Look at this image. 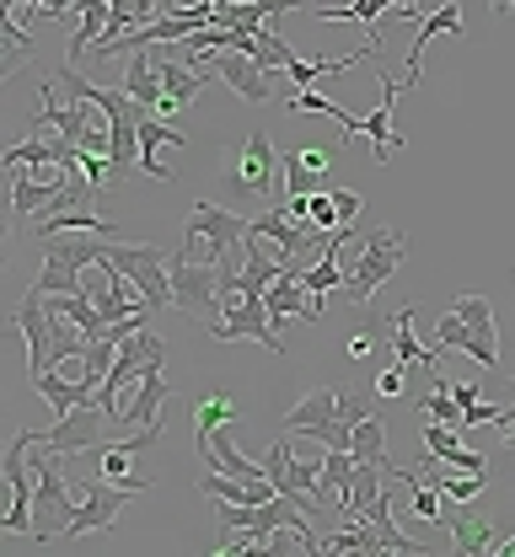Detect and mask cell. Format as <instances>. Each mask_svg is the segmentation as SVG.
<instances>
[{
    "label": "cell",
    "instance_id": "9c48e42d",
    "mask_svg": "<svg viewBox=\"0 0 515 557\" xmlns=\"http://www.w3.org/2000/svg\"><path fill=\"white\" fill-rule=\"evenodd\" d=\"M210 338H216V344L258 338L269 354H285L280 333H274V317H269V306H263V295H231V300H225V317L210 327Z\"/></svg>",
    "mask_w": 515,
    "mask_h": 557
},
{
    "label": "cell",
    "instance_id": "ac0fdd59",
    "mask_svg": "<svg viewBox=\"0 0 515 557\" xmlns=\"http://www.w3.org/2000/svg\"><path fill=\"white\" fill-rule=\"evenodd\" d=\"M172 403V386H167V375H161V364H150L146 375H140V386H135V397L119 408V423L130 429H161V408Z\"/></svg>",
    "mask_w": 515,
    "mask_h": 557
},
{
    "label": "cell",
    "instance_id": "f35d334b",
    "mask_svg": "<svg viewBox=\"0 0 515 557\" xmlns=\"http://www.w3.org/2000/svg\"><path fill=\"white\" fill-rule=\"evenodd\" d=\"M436 344H441V348H456V354H467V348H473V333H467L462 311H445L441 327H436Z\"/></svg>",
    "mask_w": 515,
    "mask_h": 557
},
{
    "label": "cell",
    "instance_id": "44dd1931",
    "mask_svg": "<svg viewBox=\"0 0 515 557\" xmlns=\"http://www.w3.org/2000/svg\"><path fill=\"white\" fill-rule=\"evenodd\" d=\"M392 348H397V364H419L425 375L441 370V354H445L441 344L425 348L414 338V306H397V311H392Z\"/></svg>",
    "mask_w": 515,
    "mask_h": 557
},
{
    "label": "cell",
    "instance_id": "8992f818",
    "mask_svg": "<svg viewBox=\"0 0 515 557\" xmlns=\"http://www.w3.org/2000/svg\"><path fill=\"white\" fill-rule=\"evenodd\" d=\"M172 306L199 317V322H221L225 306H221V269L205 263V258H188L183 247L172 252Z\"/></svg>",
    "mask_w": 515,
    "mask_h": 557
},
{
    "label": "cell",
    "instance_id": "ee69618b",
    "mask_svg": "<svg viewBox=\"0 0 515 557\" xmlns=\"http://www.w3.org/2000/svg\"><path fill=\"white\" fill-rule=\"evenodd\" d=\"M505 408H489V403H473L467 413H462V429H473V423H500Z\"/></svg>",
    "mask_w": 515,
    "mask_h": 557
},
{
    "label": "cell",
    "instance_id": "f546056e",
    "mask_svg": "<svg viewBox=\"0 0 515 557\" xmlns=\"http://www.w3.org/2000/svg\"><path fill=\"white\" fill-rule=\"evenodd\" d=\"M285 274V258H263L258 247L247 252L242 274H236V295H269V284Z\"/></svg>",
    "mask_w": 515,
    "mask_h": 557
},
{
    "label": "cell",
    "instance_id": "2e32d148",
    "mask_svg": "<svg viewBox=\"0 0 515 557\" xmlns=\"http://www.w3.org/2000/svg\"><path fill=\"white\" fill-rule=\"evenodd\" d=\"M376 86H381V102H376V113H366L360 119V135H370V145H376V161L387 166V156H397L403 150V139L392 135V108H397V97L408 91V81L403 75H376Z\"/></svg>",
    "mask_w": 515,
    "mask_h": 557
},
{
    "label": "cell",
    "instance_id": "cb8c5ba5",
    "mask_svg": "<svg viewBox=\"0 0 515 557\" xmlns=\"http://www.w3.org/2000/svg\"><path fill=\"white\" fill-rule=\"evenodd\" d=\"M124 91L146 108V113H156L161 108V75H156V60H150V49H130L124 54Z\"/></svg>",
    "mask_w": 515,
    "mask_h": 557
},
{
    "label": "cell",
    "instance_id": "7bdbcfd3",
    "mask_svg": "<svg viewBox=\"0 0 515 557\" xmlns=\"http://www.w3.org/2000/svg\"><path fill=\"white\" fill-rule=\"evenodd\" d=\"M445 467H456V472H489V456H483V450H467V445H462V450H456V456H451Z\"/></svg>",
    "mask_w": 515,
    "mask_h": 557
},
{
    "label": "cell",
    "instance_id": "9a60e30c",
    "mask_svg": "<svg viewBox=\"0 0 515 557\" xmlns=\"http://www.w3.org/2000/svg\"><path fill=\"white\" fill-rule=\"evenodd\" d=\"M274 172H280V156H274V145L263 129H253V135L242 139V156H236V172H231V183L242 188V194H269L274 188Z\"/></svg>",
    "mask_w": 515,
    "mask_h": 557
},
{
    "label": "cell",
    "instance_id": "4316f807",
    "mask_svg": "<svg viewBox=\"0 0 515 557\" xmlns=\"http://www.w3.org/2000/svg\"><path fill=\"white\" fill-rule=\"evenodd\" d=\"M167 139H172V145H188V135H183L177 124H167V119L146 113V124H140V172H146V177H161V183L172 177V172H167V166L156 161V150H161Z\"/></svg>",
    "mask_w": 515,
    "mask_h": 557
},
{
    "label": "cell",
    "instance_id": "1f68e13d",
    "mask_svg": "<svg viewBox=\"0 0 515 557\" xmlns=\"http://www.w3.org/2000/svg\"><path fill=\"white\" fill-rule=\"evenodd\" d=\"M322 547H328V553H360V557H381V553H387V542H381V531H376L370 520H355L350 531L328 536Z\"/></svg>",
    "mask_w": 515,
    "mask_h": 557
},
{
    "label": "cell",
    "instance_id": "f907efd6",
    "mask_svg": "<svg viewBox=\"0 0 515 557\" xmlns=\"http://www.w3.org/2000/svg\"><path fill=\"white\" fill-rule=\"evenodd\" d=\"M500 429H505V434L515 440V408H505V418H500Z\"/></svg>",
    "mask_w": 515,
    "mask_h": 557
},
{
    "label": "cell",
    "instance_id": "484cf974",
    "mask_svg": "<svg viewBox=\"0 0 515 557\" xmlns=\"http://www.w3.org/2000/svg\"><path fill=\"white\" fill-rule=\"evenodd\" d=\"M355 472H360L355 450H344V445H328V456H322V487H317V504H328V498L350 504V487H355Z\"/></svg>",
    "mask_w": 515,
    "mask_h": 557
},
{
    "label": "cell",
    "instance_id": "8fae6325",
    "mask_svg": "<svg viewBox=\"0 0 515 557\" xmlns=\"http://www.w3.org/2000/svg\"><path fill=\"white\" fill-rule=\"evenodd\" d=\"M263 472L274 478V487L280 493H291V498H301L311 515L322 509L317 504V487H322V467H311V461H295V450H291V429L269 445V456H263Z\"/></svg>",
    "mask_w": 515,
    "mask_h": 557
},
{
    "label": "cell",
    "instance_id": "681fc988",
    "mask_svg": "<svg viewBox=\"0 0 515 557\" xmlns=\"http://www.w3.org/2000/svg\"><path fill=\"white\" fill-rule=\"evenodd\" d=\"M81 5H86V0H54V5H49V11H44V16H49V22H54V16H65V11H81Z\"/></svg>",
    "mask_w": 515,
    "mask_h": 557
},
{
    "label": "cell",
    "instance_id": "f1b7e54d",
    "mask_svg": "<svg viewBox=\"0 0 515 557\" xmlns=\"http://www.w3.org/2000/svg\"><path fill=\"white\" fill-rule=\"evenodd\" d=\"M387 472H392L387 461H360V472H355V487H350V504H344V509H350L355 520H360L370 504H376V498L387 493Z\"/></svg>",
    "mask_w": 515,
    "mask_h": 557
},
{
    "label": "cell",
    "instance_id": "8d00e7d4",
    "mask_svg": "<svg viewBox=\"0 0 515 557\" xmlns=\"http://www.w3.org/2000/svg\"><path fill=\"white\" fill-rule=\"evenodd\" d=\"M113 359H119V344H113L108 333H102V338H91V344H86V354H81L86 381H91V386H102V381H108V370H113Z\"/></svg>",
    "mask_w": 515,
    "mask_h": 557
},
{
    "label": "cell",
    "instance_id": "74e56055",
    "mask_svg": "<svg viewBox=\"0 0 515 557\" xmlns=\"http://www.w3.org/2000/svg\"><path fill=\"white\" fill-rule=\"evenodd\" d=\"M436 487H441L451 504H473V498L489 487V472H473V478H445V472H441V478H436Z\"/></svg>",
    "mask_w": 515,
    "mask_h": 557
},
{
    "label": "cell",
    "instance_id": "d4e9b609",
    "mask_svg": "<svg viewBox=\"0 0 515 557\" xmlns=\"http://www.w3.org/2000/svg\"><path fill=\"white\" fill-rule=\"evenodd\" d=\"M60 231H91V236H108V242H119L113 220H108V214H97V205L60 209V214H38V242H44V236H60Z\"/></svg>",
    "mask_w": 515,
    "mask_h": 557
},
{
    "label": "cell",
    "instance_id": "60d3db41",
    "mask_svg": "<svg viewBox=\"0 0 515 557\" xmlns=\"http://www.w3.org/2000/svg\"><path fill=\"white\" fill-rule=\"evenodd\" d=\"M311 225H317L322 236L344 225V220H339V205H333V188H317V194H311Z\"/></svg>",
    "mask_w": 515,
    "mask_h": 557
},
{
    "label": "cell",
    "instance_id": "3957f363",
    "mask_svg": "<svg viewBox=\"0 0 515 557\" xmlns=\"http://www.w3.org/2000/svg\"><path fill=\"white\" fill-rule=\"evenodd\" d=\"M38 450V445H33ZM38 467V498H33V536L38 542H60L71 536V520H75V487L65 483V467L54 450H38L33 456Z\"/></svg>",
    "mask_w": 515,
    "mask_h": 557
},
{
    "label": "cell",
    "instance_id": "277c9868",
    "mask_svg": "<svg viewBox=\"0 0 515 557\" xmlns=\"http://www.w3.org/2000/svg\"><path fill=\"white\" fill-rule=\"evenodd\" d=\"M102 263H113L119 274L130 278L140 295H146L150 311L172 306V252L150 247V242H108Z\"/></svg>",
    "mask_w": 515,
    "mask_h": 557
},
{
    "label": "cell",
    "instance_id": "e0dca14e",
    "mask_svg": "<svg viewBox=\"0 0 515 557\" xmlns=\"http://www.w3.org/2000/svg\"><path fill=\"white\" fill-rule=\"evenodd\" d=\"M451 311H462V322L473 333L467 359H478L483 370H500V338H494V306H489V295H456Z\"/></svg>",
    "mask_w": 515,
    "mask_h": 557
},
{
    "label": "cell",
    "instance_id": "836d02e7",
    "mask_svg": "<svg viewBox=\"0 0 515 557\" xmlns=\"http://www.w3.org/2000/svg\"><path fill=\"white\" fill-rule=\"evenodd\" d=\"M301 284H306L317 300H322V295H333L339 284H350V278H344V252H322L311 269H301Z\"/></svg>",
    "mask_w": 515,
    "mask_h": 557
},
{
    "label": "cell",
    "instance_id": "7a4b0ae2",
    "mask_svg": "<svg viewBox=\"0 0 515 557\" xmlns=\"http://www.w3.org/2000/svg\"><path fill=\"white\" fill-rule=\"evenodd\" d=\"M38 445V429H16L5 440V456H0V472H5V487H11V504H5V531L11 536H33V498H38V467L27 461Z\"/></svg>",
    "mask_w": 515,
    "mask_h": 557
},
{
    "label": "cell",
    "instance_id": "b9f144b4",
    "mask_svg": "<svg viewBox=\"0 0 515 557\" xmlns=\"http://www.w3.org/2000/svg\"><path fill=\"white\" fill-rule=\"evenodd\" d=\"M366 413L370 408H366V397H360V392H339V423L350 429V440H355V423H360Z\"/></svg>",
    "mask_w": 515,
    "mask_h": 557
},
{
    "label": "cell",
    "instance_id": "d590c367",
    "mask_svg": "<svg viewBox=\"0 0 515 557\" xmlns=\"http://www.w3.org/2000/svg\"><path fill=\"white\" fill-rule=\"evenodd\" d=\"M350 450H355V461H387V423H381L376 413H366L360 423H355Z\"/></svg>",
    "mask_w": 515,
    "mask_h": 557
},
{
    "label": "cell",
    "instance_id": "30bf717a",
    "mask_svg": "<svg viewBox=\"0 0 515 557\" xmlns=\"http://www.w3.org/2000/svg\"><path fill=\"white\" fill-rule=\"evenodd\" d=\"M285 429L301 434V440H322V445H344V450H350V429L339 423V392H333V386L301 397L291 413H285Z\"/></svg>",
    "mask_w": 515,
    "mask_h": 557
},
{
    "label": "cell",
    "instance_id": "f6af8a7d",
    "mask_svg": "<svg viewBox=\"0 0 515 557\" xmlns=\"http://www.w3.org/2000/svg\"><path fill=\"white\" fill-rule=\"evenodd\" d=\"M333 205H339V220H344V225H355V214H360V194H350V188H333Z\"/></svg>",
    "mask_w": 515,
    "mask_h": 557
},
{
    "label": "cell",
    "instance_id": "ba28073f",
    "mask_svg": "<svg viewBox=\"0 0 515 557\" xmlns=\"http://www.w3.org/2000/svg\"><path fill=\"white\" fill-rule=\"evenodd\" d=\"M403 231H370L366 247H360V258L350 263V284H344V295L355 300V306H366L370 295L387 284V278L403 269Z\"/></svg>",
    "mask_w": 515,
    "mask_h": 557
},
{
    "label": "cell",
    "instance_id": "816d5d0a",
    "mask_svg": "<svg viewBox=\"0 0 515 557\" xmlns=\"http://www.w3.org/2000/svg\"><path fill=\"white\" fill-rule=\"evenodd\" d=\"M494 553H500V557H515V536H511V542H500Z\"/></svg>",
    "mask_w": 515,
    "mask_h": 557
},
{
    "label": "cell",
    "instance_id": "4fadbf2b",
    "mask_svg": "<svg viewBox=\"0 0 515 557\" xmlns=\"http://www.w3.org/2000/svg\"><path fill=\"white\" fill-rule=\"evenodd\" d=\"M194 65H205L210 75H221L225 86L242 97V102H274V86H269V70L258 65L253 54H236V49H216V54H205V60H194Z\"/></svg>",
    "mask_w": 515,
    "mask_h": 557
},
{
    "label": "cell",
    "instance_id": "6da1fadb",
    "mask_svg": "<svg viewBox=\"0 0 515 557\" xmlns=\"http://www.w3.org/2000/svg\"><path fill=\"white\" fill-rule=\"evenodd\" d=\"M102 252H108V236H91V231L44 236V269L33 278V295H81V274L102 263Z\"/></svg>",
    "mask_w": 515,
    "mask_h": 557
},
{
    "label": "cell",
    "instance_id": "7c38bea8",
    "mask_svg": "<svg viewBox=\"0 0 515 557\" xmlns=\"http://www.w3.org/2000/svg\"><path fill=\"white\" fill-rule=\"evenodd\" d=\"M5 322L27 338V370H33V375H44V370L54 364V317H49L44 295H33V289H27Z\"/></svg>",
    "mask_w": 515,
    "mask_h": 557
},
{
    "label": "cell",
    "instance_id": "d6a6232c",
    "mask_svg": "<svg viewBox=\"0 0 515 557\" xmlns=\"http://www.w3.org/2000/svg\"><path fill=\"white\" fill-rule=\"evenodd\" d=\"M0 38H5V60H0V75H11V70L33 54V38L22 33V22H16V5H5V0H0Z\"/></svg>",
    "mask_w": 515,
    "mask_h": 557
},
{
    "label": "cell",
    "instance_id": "bcb514c9",
    "mask_svg": "<svg viewBox=\"0 0 515 557\" xmlns=\"http://www.w3.org/2000/svg\"><path fill=\"white\" fill-rule=\"evenodd\" d=\"M403 370H408V364H392V370H381L376 392H381V397H397V392H403Z\"/></svg>",
    "mask_w": 515,
    "mask_h": 557
},
{
    "label": "cell",
    "instance_id": "c3c4849f",
    "mask_svg": "<svg viewBox=\"0 0 515 557\" xmlns=\"http://www.w3.org/2000/svg\"><path fill=\"white\" fill-rule=\"evenodd\" d=\"M376 327H387V322H370V327H360V333L350 338V354H355V359H366V354H370V344H376Z\"/></svg>",
    "mask_w": 515,
    "mask_h": 557
},
{
    "label": "cell",
    "instance_id": "e575fe53",
    "mask_svg": "<svg viewBox=\"0 0 515 557\" xmlns=\"http://www.w3.org/2000/svg\"><path fill=\"white\" fill-rule=\"evenodd\" d=\"M221 423H236V403H231V397H205V403L194 408V440H199V450L210 445V434H216Z\"/></svg>",
    "mask_w": 515,
    "mask_h": 557
},
{
    "label": "cell",
    "instance_id": "ffe728a7",
    "mask_svg": "<svg viewBox=\"0 0 515 557\" xmlns=\"http://www.w3.org/2000/svg\"><path fill=\"white\" fill-rule=\"evenodd\" d=\"M441 525L451 531V542H456V553L462 557H483V553L500 547L494 525H489L483 515H473V509H451V515H441Z\"/></svg>",
    "mask_w": 515,
    "mask_h": 557
},
{
    "label": "cell",
    "instance_id": "5bb4252c",
    "mask_svg": "<svg viewBox=\"0 0 515 557\" xmlns=\"http://www.w3.org/2000/svg\"><path fill=\"white\" fill-rule=\"evenodd\" d=\"M253 236H269V242H280V258H322V247H328V236L322 231H311V225H301V220H291L285 214V205L263 209V214H253Z\"/></svg>",
    "mask_w": 515,
    "mask_h": 557
},
{
    "label": "cell",
    "instance_id": "7402d4cb",
    "mask_svg": "<svg viewBox=\"0 0 515 557\" xmlns=\"http://www.w3.org/2000/svg\"><path fill=\"white\" fill-rule=\"evenodd\" d=\"M441 33H462V5H456V0H441V11L419 22V38L408 44V65H403V81H408V86H425L419 60H425V44H430V38H441Z\"/></svg>",
    "mask_w": 515,
    "mask_h": 557
},
{
    "label": "cell",
    "instance_id": "83f0119b",
    "mask_svg": "<svg viewBox=\"0 0 515 557\" xmlns=\"http://www.w3.org/2000/svg\"><path fill=\"white\" fill-rule=\"evenodd\" d=\"M360 520H370V525L381 531V542H387V553H403V557H425V547H419L414 536H403V531H397V520H392V493H381V498L370 504V509H366V515H360Z\"/></svg>",
    "mask_w": 515,
    "mask_h": 557
},
{
    "label": "cell",
    "instance_id": "d6986e66",
    "mask_svg": "<svg viewBox=\"0 0 515 557\" xmlns=\"http://www.w3.org/2000/svg\"><path fill=\"white\" fill-rule=\"evenodd\" d=\"M199 456H205V467H221V472L242 478V483H274V478L263 472V461H253V456H242V450H236V440H231V423H221V429L210 434V445H205Z\"/></svg>",
    "mask_w": 515,
    "mask_h": 557
},
{
    "label": "cell",
    "instance_id": "52a82bcc",
    "mask_svg": "<svg viewBox=\"0 0 515 557\" xmlns=\"http://www.w3.org/2000/svg\"><path fill=\"white\" fill-rule=\"evenodd\" d=\"M108 440H135L124 434L113 418L102 413L97 403H81L75 413H65L54 429H38V450H54V456H75V450H102Z\"/></svg>",
    "mask_w": 515,
    "mask_h": 557
},
{
    "label": "cell",
    "instance_id": "7dc6e473",
    "mask_svg": "<svg viewBox=\"0 0 515 557\" xmlns=\"http://www.w3.org/2000/svg\"><path fill=\"white\" fill-rule=\"evenodd\" d=\"M451 397H456V408L467 413V408H473V403L483 397V386H473V381H451Z\"/></svg>",
    "mask_w": 515,
    "mask_h": 557
},
{
    "label": "cell",
    "instance_id": "4dcf8cb0",
    "mask_svg": "<svg viewBox=\"0 0 515 557\" xmlns=\"http://www.w3.org/2000/svg\"><path fill=\"white\" fill-rule=\"evenodd\" d=\"M387 11V0H344V5H322V22H366V49H376V16Z\"/></svg>",
    "mask_w": 515,
    "mask_h": 557
},
{
    "label": "cell",
    "instance_id": "ab89813d",
    "mask_svg": "<svg viewBox=\"0 0 515 557\" xmlns=\"http://www.w3.org/2000/svg\"><path fill=\"white\" fill-rule=\"evenodd\" d=\"M425 450H436L441 461H451V456L462 450V429H451V423H436V418H430V429H425Z\"/></svg>",
    "mask_w": 515,
    "mask_h": 557
},
{
    "label": "cell",
    "instance_id": "603a6c76",
    "mask_svg": "<svg viewBox=\"0 0 515 557\" xmlns=\"http://www.w3.org/2000/svg\"><path fill=\"white\" fill-rule=\"evenodd\" d=\"M33 386H38V397L54 408V418H65V413H75L81 403H97V386L81 375V381H65L60 370H44V375H33Z\"/></svg>",
    "mask_w": 515,
    "mask_h": 557
},
{
    "label": "cell",
    "instance_id": "5b68a950",
    "mask_svg": "<svg viewBox=\"0 0 515 557\" xmlns=\"http://www.w3.org/2000/svg\"><path fill=\"white\" fill-rule=\"evenodd\" d=\"M135 493H150L146 478H130V483H113V478H86V483H75L71 536H97V531H113V520L124 515V504H130Z\"/></svg>",
    "mask_w": 515,
    "mask_h": 557
}]
</instances>
